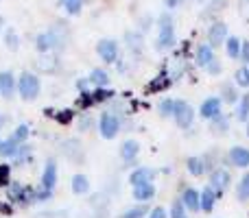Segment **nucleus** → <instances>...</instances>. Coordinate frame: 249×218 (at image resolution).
Wrapping results in <instances>:
<instances>
[{
    "mask_svg": "<svg viewBox=\"0 0 249 218\" xmlns=\"http://www.w3.org/2000/svg\"><path fill=\"white\" fill-rule=\"evenodd\" d=\"M158 24H160V33H158V39H155V48H158V50H171L177 42L175 39V22H173L171 11L162 13Z\"/></svg>",
    "mask_w": 249,
    "mask_h": 218,
    "instance_id": "1",
    "label": "nucleus"
},
{
    "mask_svg": "<svg viewBox=\"0 0 249 218\" xmlns=\"http://www.w3.org/2000/svg\"><path fill=\"white\" fill-rule=\"evenodd\" d=\"M39 90H42V83H39V79L33 72L20 74V79H18V92H20L22 99L31 103V101H35L39 96Z\"/></svg>",
    "mask_w": 249,
    "mask_h": 218,
    "instance_id": "2",
    "label": "nucleus"
},
{
    "mask_svg": "<svg viewBox=\"0 0 249 218\" xmlns=\"http://www.w3.org/2000/svg\"><path fill=\"white\" fill-rule=\"evenodd\" d=\"M99 131H101V135H103L105 140H114V137L118 135V131H121V120H118L114 114L105 111V114H101Z\"/></svg>",
    "mask_w": 249,
    "mask_h": 218,
    "instance_id": "3",
    "label": "nucleus"
},
{
    "mask_svg": "<svg viewBox=\"0 0 249 218\" xmlns=\"http://www.w3.org/2000/svg\"><path fill=\"white\" fill-rule=\"evenodd\" d=\"M173 118H175V122H177V127L179 129H188L190 124H193V120H195V109L190 107L186 101H177Z\"/></svg>",
    "mask_w": 249,
    "mask_h": 218,
    "instance_id": "4",
    "label": "nucleus"
},
{
    "mask_svg": "<svg viewBox=\"0 0 249 218\" xmlns=\"http://www.w3.org/2000/svg\"><path fill=\"white\" fill-rule=\"evenodd\" d=\"M230 184H232V177H230V172L225 168H214L210 172V185L214 188L216 197H223L225 190L230 188Z\"/></svg>",
    "mask_w": 249,
    "mask_h": 218,
    "instance_id": "5",
    "label": "nucleus"
},
{
    "mask_svg": "<svg viewBox=\"0 0 249 218\" xmlns=\"http://www.w3.org/2000/svg\"><path fill=\"white\" fill-rule=\"evenodd\" d=\"M228 37H230V33H228V24H225V22H214V24L208 29V44H210L212 48L225 46V39Z\"/></svg>",
    "mask_w": 249,
    "mask_h": 218,
    "instance_id": "6",
    "label": "nucleus"
},
{
    "mask_svg": "<svg viewBox=\"0 0 249 218\" xmlns=\"http://www.w3.org/2000/svg\"><path fill=\"white\" fill-rule=\"evenodd\" d=\"M96 52H99V57L105 64H116L118 61V42H114V39H101V42L96 44Z\"/></svg>",
    "mask_w": 249,
    "mask_h": 218,
    "instance_id": "7",
    "label": "nucleus"
},
{
    "mask_svg": "<svg viewBox=\"0 0 249 218\" xmlns=\"http://www.w3.org/2000/svg\"><path fill=\"white\" fill-rule=\"evenodd\" d=\"M221 107H223V101H221L219 96H210V99H206L201 103V107H199V116H201L203 120H212V118H216V116L221 114Z\"/></svg>",
    "mask_w": 249,
    "mask_h": 218,
    "instance_id": "8",
    "label": "nucleus"
},
{
    "mask_svg": "<svg viewBox=\"0 0 249 218\" xmlns=\"http://www.w3.org/2000/svg\"><path fill=\"white\" fill-rule=\"evenodd\" d=\"M216 192H214V188L212 185H206V188L199 192V207H201V212H206V214H210L212 210H214V205H216Z\"/></svg>",
    "mask_w": 249,
    "mask_h": 218,
    "instance_id": "9",
    "label": "nucleus"
},
{
    "mask_svg": "<svg viewBox=\"0 0 249 218\" xmlns=\"http://www.w3.org/2000/svg\"><path fill=\"white\" fill-rule=\"evenodd\" d=\"M228 157H230V162H232V166L249 168V149H245V146H232Z\"/></svg>",
    "mask_w": 249,
    "mask_h": 218,
    "instance_id": "10",
    "label": "nucleus"
},
{
    "mask_svg": "<svg viewBox=\"0 0 249 218\" xmlns=\"http://www.w3.org/2000/svg\"><path fill=\"white\" fill-rule=\"evenodd\" d=\"M216 57H214V48L210 46V44H199L197 46V52H195V64L199 66V68H206L208 64H212Z\"/></svg>",
    "mask_w": 249,
    "mask_h": 218,
    "instance_id": "11",
    "label": "nucleus"
},
{
    "mask_svg": "<svg viewBox=\"0 0 249 218\" xmlns=\"http://www.w3.org/2000/svg\"><path fill=\"white\" fill-rule=\"evenodd\" d=\"M55 184H57V162L55 159H48L46 168H44V172H42V188L53 192Z\"/></svg>",
    "mask_w": 249,
    "mask_h": 218,
    "instance_id": "12",
    "label": "nucleus"
},
{
    "mask_svg": "<svg viewBox=\"0 0 249 218\" xmlns=\"http://www.w3.org/2000/svg\"><path fill=\"white\" fill-rule=\"evenodd\" d=\"M155 179V170L149 166H140L129 175V184L131 185H140V184H149V181Z\"/></svg>",
    "mask_w": 249,
    "mask_h": 218,
    "instance_id": "13",
    "label": "nucleus"
},
{
    "mask_svg": "<svg viewBox=\"0 0 249 218\" xmlns=\"http://www.w3.org/2000/svg\"><path fill=\"white\" fill-rule=\"evenodd\" d=\"M155 197V184L149 181V184H140V185H133V199L138 203H149L151 199Z\"/></svg>",
    "mask_w": 249,
    "mask_h": 218,
    "instance_id": "14",
    "label": "nucleus"
},
{
    "mask_svg": "<svg viewBox=\"0 0 249 218\" xmlns=\"http://www.w3.org/2000/svg\"><path fill=\"white\" fill-rule=\"evenodd\" d=\"M18 85H16V79H13V74L9 72H0V94L4 96V99H13V94H16Z\"/></svg>",
    "mask_w": 249,
    "mask_h": 218,
    "instance_id": "15",
    "label": "nucleus"
},
{
    "mask_svg": "<svg viewBox=\"0 0 249 218\" xmlns=\"http://www.w3.org/2000/svg\"><path fill=\"white\" fill-rule=\"evenodd\" d=\"M181 203L186 205L188 212H201V207H199V192L195 188H186L181 192Z\"/></svg>",
    "mask_w": 249,
    "mask_h": 218,
    "instance_id": "16",
    "label": "nucleus"
},
{
    "mask_svg": "<svg viewBox=\"0 0 249 218\" xmlns=\"http://www.w3.org/2000/svg\"><path fill=\"white\" fill-rule=\"evenodd\" d=\"M186 168H188V172L193 177H201V175H206V170H210L203 157H188L186 159Z\"/></svg>",
    "mask_w": 249,
    "mask_h": 218,
    "instance_id": "17",
    "label": "nucleus"
},
{
    "mask_svg": "<svg viewBox=\"0 0 249 218\" xmlns=\"http://www.w3.org/2000/svg\"><path fill=\"white\" fill-rule=\"evenodd\" d=\"M61 153L68 159H83V151H81L79 140H66L64 144H61Z\"/></svg>",
    "mask_w": 249,
    "mask_h": 218,
    "instance_id": "18",
    "label": "nucleus"
},
{
    "mask_svg": "<svg viewBox=\"0 0 249 218\" xmlns=\"http://www.w3.org/2000/svg\"><path fill=\"white\" fill-rule=\"evenodd\" d=\"M138 153H140V144H138L136 140L123 142V146H121V157L124 159V162H133V159L138 157Z\"/></svg>",
    "mask_w": 249,
    "mask_h": 218,
    "instance_id": "19",
    "label": "nucleus"
},
{
    "mask_svg": "<svg viewBox=\"0 0 249 218\" xmlns=\"http://www.w3.org/2000/svg\"><path fill=\"white\" fill-rule=\"evenodd\" d=\"M72 192L79 194V197H81V194H88L90 192V179H88L86 175H81V172L74 175L72 177Z\"/></svg>",
    "mask_w": 249,
    "mask_h": 218,
    "instance_id": "20",
    "label": "nucleus"
},
{
    "mask_svg": "<svg viewBox=\"0 0 249 218\" xmlns=\"http://www.w3.org/2000/svg\"><path fill=\"white\" fill-rule=\"evenodd\" d=\"M236 87H238L236 83H223V85H221V94H223V99L221 101H225V103H238L241 94H238Z\"/></svg>",
    "mask_w": 249,
    "mask_h": 218,
    "instance_id": "21",
    "label": "nucleus"
},
{
    "mask_svg": "<svg viewBox=\"0 0 249 218\" xmlns=\"http://www.w3.org/2000/svg\"><path fill=\"white\" fill-rule=\"evenodd\" d=\"M88 79H90V83H92L94 87H107V85H109V74L105 72V70H101V68H94V70H92Z\"/></svg>",
    "mask_w": 249,
    "mask_h": 218,
    "instance_id": "22",
    "label": "nucleus"
},
{
    "mask_svg": "<svg viewBox=\"0 0 249 218\" xmlns=\"http://www.w3.org/2000/svg\"><path fill=\"white\" fill-rule=\"evenodd\" d=\"M225 52H228L230 59H241V39L230 35V37L225 39Z\"/></svg>",
    "mask_w": 249,
    "mask_h": 218,
    "instance_id": "23",
    "label": "nucleus"
},
{
    "mask_svg": "<svg viewBox=\"0 0 249 218\" xmlns=\"http://www.w3.org/2000/svg\"><path fill=\"white\" fill-rule=\"evenodd\" d=\"M18 149H20V144H18L13 137H9V140H2V142H0V155H2V157H16V155H18Z\"/></svg>",
    "mask_w": 249,
    "mask_h": 218,
    "instance_id": "24",
    "label": "nucleus"
},
{
    "mask_svg": "<svg viewBox=\"0 0 249 218\" xmlns=\"http://www.w3.org/2000/svg\"><path fill=\"white\" fill-rule=\"evenodd\" d=\"M236 118H238V122H247V120H249V94H245V96H241V99H238Z\"/></svg>",
    "mask_w": 249,
    "mask_h": 218,
    "instance_id": "25",
    "label": "nucleus"
},
{
    "mask_svg": "<svg viewBox=\"0 0 249 218\" xmlns=\"http://www.w3.org/2000/svg\"><path fill=\"white\" fill-rule=\"evenodd\" d=\"M234 83H236L238 87H243V90H247L249 87V66L243 64L241 68L234 72Z\"/></svg>",
    "mask_w": 249,
    "mask_h": 218,
    "instance_id": "26",
    "label": "nucleus"
},
{
    "mask_svg": "<svg viewBox=\"0 0 249 218\" xmlns=\"http://www.w3.org/2000/svg\"><path fill=\"white\" fill-rule=\"evenodd\" d=\"M4 44H7L9 50H18L20 48V35L16 33V29H4Z\"/></svg>",
    "mask_w": 249,
    "mask_h": 218,
    "instance_id": "27",
    "label": "nucleus"
},
{
    "mask_svg": "<svg viewBox=\"0 0 249 218\" xmlns=\"http://www.w3.org/2000/svg\"><path fill=\"white\" fill-rule=\"evenodd\" d=\"M210 124H212V131L214 133H228V129H230V120H228V116H223V114L212 118Z\"/></svg>",
    "mask_w": 249,
    "mask_h": 218,
    "instance_id": "28",
    "label": "nucleus"
},
{
    "mask_svg": "<svg viewBox=\"0 0 249 218\" xmlns=\"http://www.w3.org/2000/svg\"><path fill=\"white\" fill-rule=\"evenodd\" d=\"M236 197H238V201H243V203L249 201V172L243 175L241 184L236 185Z\"/></svg>",
    "mask_w": 249,
    "mask_h": 218,
    "instance_id": "29",
    "label": "nucleus"
},
{
    "mask_svg": "<svg viewBox=\"0 0 249 218\" xmlns=\"http://www.w3.org/2000/svg\"><path fill=\"white\" fill-rule=\"evenodd\" d=\"M124 39H127V46L133 48V50H140L142 48V33H138V31H127Z\"/></svg>",
    "mask_w": 249,
    "mask_h": 218,
    "instance_id": "30",
    "label": "nucleus"
},
{
    "mask_svg": "<svg viewBox=\"0 0 249 218\" xmlns=\"http://www.w3.org/2000/svg\"><path fill=\"white\" fill-rule=\"evenodd\" d=\"M171 218H188V210H186V205L181 203V199H177L175 203L171 205Z\"/></svg>",
    "mask_w": 249,
    "mask_h": 218,
    "instance_id": "31",
    "label": "nucleus"
},
{
    "mask_svg": "<svg viewBox=\"0 0 249 218\" xmlns=\"http://www.w3.org/2000/svg\"><path fill=\"white\" fill-rule=\"evenodd\" d=\"M175 103L177 101H173V99H164L162 103H160V114H162L164 118H171V116L175 114Z\"/></svg>",
    "mask_w": 249,
    "mask_h": 218,
    "instance_id": "32",
    "label": "nucleus"
},
{
    "mask_svg": "<svg viewBox=\"0 0 249 218\" xmlns=\"http://www.w3.org/2000/svg\"><path fill=\"white\" fill-rule=\"evenodd\" d=\"M146 214H149V210L144 207V203H140L138 207H131V210H127L121 218H144Z\"/></svg>",
    "mask_w": 249,
    "mask_h": 218,
    "instance_id": "33",
    "label": "nucleus"
},
{
    "mask_svg": "<svg viewBox=\"0 0 249 218\" xmlns=\"http://www.w3.org/2000/svg\"><path fill=\"white\" fill-rule=\"evenodd\" d=\"M13 140L18 142V144H22V142L26 140V137H29V124H18L16 127V131H13Z\"/></svg>",
    "mask_w": 249,
    "mask_h": 218,
    "instance_id": "34",
    "label": "nucleus"
},
{
    "mask_svg": "<svg viewBox=\"0 0 249 218\" xmlns=\"http://www.w3.org/2000/svg\"><path fill=\"white\" fill-rule=\"evenodd\" d=\"M64 9H66V13H68V16H79V13H81V9H83V0H70V2L64 4Z\"/></svg>",
    "mask_w": 249,
    "mask_h": 218,
    "instance_id": "35",
    "label": "nucleus"
},
{
    "mask_svg": "<svg viewBox=\"0 0 249 218\" xmlns=\"http://www.w3.org/2000/svg\"><path fill=\"white\" fill-rule=\"evenodd\" d=\"M55 61H57V57H44V59H39V70L42 72H53L55 70Z\"/></svg>",
    "mask_w": 249,
    "mask_h": 218,
    "instance_id": "36",
    "label": "nucleus"
},
{
    "mask_svg": "<svg viewBox=\"0 0 249 218\" xmlns=\"http://www.w3.org/2000/svg\"><path fill=\"white\" fill-rule=\"evenodd\" d=\"M109 96H114V92L105 90V87H96L94 94H92V99H94V103H103V101H107Z\"/></svg>",
    "mask_w": 249,
    "mask_h": 218,
    "instance_id": "37",
    "label": "nucleus"
},
{
    "mask_svg": "<svg viewBox=\"0 0 249 218\" xmlns=\"http://www.w3.org/2000/svg\"><path fill=\"white\" fill-rule=\"evenodd\" d=\"M9 172H11V166L9 164H0V185L9 184Z\"/></svg>",
    "mask_w": 249,
    "mask_h": 218,
    "instance_id": "38",
    "label": "nucleus"
},
{
    "mask_svg": "<svg viewBox=\"0 0 249 218\" xmlns=\"http://www.w3.org/2000/svg\"><path fill=\"white\" fill-rule=\"evenodd\" d=\"M241 61L245 66H249V39L241 42Z\"/></svg>",
    "mask_w": 249,
    "mask_h": 218,
    "instance_id": "39",
    "label": "nucleus"
},
{
    "mask_svg": "<svg viewBox=\"0 0 249 218\" xmlns=\"http://www.w3.org/2000/svg\"><path fill=\"white\" fill-rule=\"evenodd\" d=\"M55 118H57V122H61V124H68L70 120H72V111H70V109H66V111H59V114H57Z\"/></svg>",
    "mask_w": 249,
    "mask_h": 218,
    "instance_id": "40",
    "label": "nucleus"
},
{
    "mask_svg": "<svg viewBox=\"0 0 249 218\" xmlns=\"http://www.w3.org/2000/svg\"><path fill=\"white\" fill-rule=\"evenodd\" d=\"M146 218H168V214L164 207H153V210L146 214Z\"/></svg>",
    "mask_w": 249,
    "mask_h": 218,
    "instance_id": "41",
    "label": "nucleus"
},
{
    "mask_svg": "<svg viewBox=\"0 0 249 218\" xmlns=\"http://www.w3.org/2000/svg\"><path fill=\"white\" fill-rule=\"evenodd\" d=\"M206 72H208V74H214V77H216V74H221V64L214 59L212 64H208V66H206Z\"/></svg>",
    "mask_w": 249,
    "mask_h": 218,
    "instance_id": "42",
    "label": "nucleus"
},
{
    "mask_svg": "<svg viewBox=\"0 0 249 218\" xmlns=\"http://www.w3.org/2000/svg\"><path fill=\"white\" fill-rule=\"evenodd\" d=\"M179 2H181V0H164V7H166L168 11H173V9L179 7Z\"/></svg>",
    "mask_w": 249,
    "mask_h": 218,
    "instance_id": "43",
    "label": "nucleus"
},
{
    "mask_svg": "<svg viewBox=\"0 0 249 218\" xmlns=\"http://www.w3.org/2000/svg\"><path fill=\"white\" fill-rule=\"evenodd\" d=\"M4 122H7V118H4V116H0V127H2Z\"/></svg>",
    "mask_w": 249,
    "mask_h": 218,
    "instance_id": "44",
    "label": "nucleus"
},
{
    "mask_svg": "<svg viewBox=\"0 0 249 218\" xmlns=\"http://www.w3.org/2000/svg\"><path fill=\"white\" fill-rule=\"evenodd\" d=\"M245 124H247V137H249V120H247V122H245Z\"/></svg>",
    "mask_w": 249,
    "mask_h": 218,
    "instance_id": "45",
    "label": "nucleus"
}]
</instances>
